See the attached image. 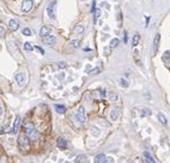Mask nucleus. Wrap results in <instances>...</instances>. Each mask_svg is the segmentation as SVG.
Segmentation results:
<instances>
[{
	"label": "nucleus",
	"mask_w": 170,
	"mask_h": 163,
	"mask_svg": "<svg viewBox=\"0 0 170 163\" xmlns=\"http://www.w3.org/2000/svg\"><path fill=\"white\" fill-rule=\"evenodd\" d=\"M160 40H161V34L156 33L153 40V54L157 53V49H159V46H160Z\"/></svg>",
	"instance_id": "nucleus-7"
},
{
	"label": "nucleus",
	"mask_w": 170,
	"mask_h": 163,
	"mask_svg": "<svg viewBox=\"0 0 170 163\" xmlns=\"http://www.w3.org/2000/svg\"><path fill=\"white\" fill-rule=\"evenodd\" d=\"M54 108H55V112L59 113V114H65L66 113V107L63 104H55Z\"/></svg>",
	"instance_id": "nucleus-16"
},
{
	"label": "nucleus",
	"mask_w": 170,
	"mask_h": 163,
	"mask_svg": "<svg viewBox=\"0 0 170 163\" xmlns=\"http://www.w3.org/2000/svg\"><path fill=\"white\" fill-rule=\"evenodd\" d=\"M33 7V1L32 0H24L22 2V11L23 13H29Z\"/></svg>",
	"instance_id": "nucleus-6"
},
{
	"label": "nucleus",
	"mask_w": 170,
	"mask_h": 163,
	"mask_svg": "<svg viewBox=\"0 0 170 163\" xmlns=\"http://www.w3.org/2000/svg\"><path fill=\"white\" fill-rule=\"evenodd\" d=\"M5 33H6V30H5V28L2 27V25H0V38H2V37L5 36Z\"/></svg>",
	"instance_id": "nucleus-28"
},
{
	"label": "nucleus",
	"mask_w": 170,
	"mask_h": 163,
	"mask_svg": "<svg viewBox=\"0 0 170 163\" xmlns=\"http://www.w3.org/2000/svg\"><path fill=\"white\" fill-rule=\"evenodd\" d=\"M85 161H86V156L85 155H79L76 158V160H75V163H84Z\"/></svg>",
	"instance_id": "nucleus-19"
},
{
	"label": "nucleus",
	"mask_w": 170,
	"mask_h": 163,
	"mask_svg": "<svg viewBox=\"0 0 170 163\" xmlns=\"http://www.w3.org/2000/svg\"><path fill=\"white\" fill-rule=\"evenodd\" d=\"M57 146H59V148H61V149H66L68 146V144L63 138H59L57 139Z\"/></svg>",
	"instance_id": "nucleus-15"
},
{
	"label": "nucleus",
	"mask_w": 170,
	"mask_h": 163,
	"mask_svg": "<svg viewBox=\"0 0 170 163\" xmlns=\"http://www.w3.org/2000/svg\"><path fill=\"white\" fill-rule=\"evenodd\" d=\"M139 42H140V36H139V33H136L133 37H132V46H133V47L138 46Z\"/></svg>",
	"instance_id": "nucleus-17"
},
{
	"label": "nucleus",
	"mask_w": 170,
	"mask_h": 163,
	"mask_svg": "<svg viewBox=\"0 0 170 163\" xmlns=\"http://www.w3.org/2000/svg\"><path fill=\"white\" fill-rule=\"evenodd\" d=\"M23 48H24L25 51H28V52H31L33 49L32 45H31L30 43H24V45H23Z\"/></svg>",
	"instance_id": "nucleus-22"
},
{
	"label": "nucleus",
	"mask_w": 170,
	"mask_h": 163,
	"mask_svg": "<svg viewBox=\"0 0 170 163\" xmlns=\"http://www.w3.org/2000/svg\"><path fill=\"white\" fill-rule=\"evenodd\" d=\"M100 9L99 8H97L96 10H94V23H97V21H98V19H99L100 17Z\"/></svg>",
	"instance_id": "nucleus-23"
},
{
	"label": "nucleus",
	"mask_w": 170,
	"mask_h": 163,
	"mask_svg": "<svg viewBox=\"0 0 170 163\" xmlns=\"http://www.w3.org/2000/svg\"><path fill=\"white\" fill-rule=\"evenodd\" d=\"M116 99H117V95L114 94V93H112V94H110V100H112V101H115Z\"/></svg>",
	"instance_id": "nucleus-34"
},
{
	"label": "nucleus",
	"mask_w": 170,
	"mask_h": 163,
	"mask_svg": "<svg viewBox=\"0 0 170 163\" xmlns=\"http://www.w3.org/2000/svg\"><path fill=\"white\" fill-rule=\"evenodd\" d=\"M148 22H149V17H148V16H146V25L148 24Z\"/></svg>",
	"instance_id": "nucleus-39"
},
{
	"label": "nucleus",
	"mask_w": 170,
	"mask_h": 163,
	"mask_svg": "<svg viewBox=\"0 0 170 163\" xmlns=\"http://www.w3.org/2000/svg\"><path fill=\"white\" fill-rule=\"evenodd\" d=\"M55 8H56V0L50 2V5L47 6V15L51 20H55L56 14H55Z\"/></svg>",
	"instance_id": "nucleus-4"
},
{
	"label": "nucleus",
	"mask_w": 170,
	"mask_h": 163,
	"mask_svg": "<svg viewBox=\"0 0 170 163\" xmlns=\"http://www.w3.org/2000/svg\"><path fill=\"white\" fill-rule=\"evenodd\" d=\"M51 32H52V29L50 27H47V25H44V27H42V29H40V36L43 38L46 36H50Z\"/></svg>",
	"instance_id": "nucleus-10"
},
{
	"label": "nucleus",
	"mask_w": 170,
	"mask_h": 163,
	"mask_svg": "<svg viewBox=\"0 0 170 163\" xmlns=\"http://www.w3.org/2000/svg\"><path fill=\"white\" fill-rule=\"evenodd\" d=\"M82 1H84V0H82Z\"/></svg>",
	"instance_id": "nucleus-41"
},
{
	"label": "nucleus",
	"mask_w": 170,
	"mask_h": 163,
	"mask_svg": "<svg viewBox=\"0 0 170 163\" xmlns=\"http://www.w3.org/2000/svg\"><path fill=\"white\" fill-rule=\"evenodd\" d=\"M100 94H101L102 98H105L106 97V91H105V90H101V91H100Z\"/></svg>",
	"instance_id": "nucleus-35"
},
{
	"label": "nucleus",
	"mask_w": 170,
	"mask_h": 163,
	"mask_svg": "<svg viewBox=\"0 0 170 163\" xmlns=\"http://www.w3.org/2000/svg\"><path fill=\"white\" fill-rule=\"evenodd\" d=\"M75 118L78 121V123L84 124L86 122V114H85V109L83 106H79L78 109H77L76 114H75Z\"/></svg>",
	"instance_id": "nucleus-3"
},
{
	"label": "nucleus",
	"mask_w": 170,
	"mask_h": 163,
	"mask_svg": "<svg viewBox=\"0 0 170 163\" xmlns=\"http://www.w3.org/2000/svg\"><path fill=\"white\" fill-rule=\"evenodd\" d=\"M74 31L76 33H83L84 32V27H82V25H78V27H76L74 29Z\"/></svg>",
	"instance_id": "nucleus-24"
},
{
	"label": "nucleus",
	"mask_w": 170,
	"mask_h": 163,
	"mask_svg": "<svg viewBox=\"0 0 170 163\" xmlns=\"http://www.w3.org/2000/svg\"><path fill=\"white\" fill-rule=\"evenodd\" d=\"M96 0H93V2H92V7H91V13H94V10H96Z\"/></svg>",
	"instance_id": "nucleus-32"
},
{
	"label": "nucleus",
	"mask_w": 170,
	"mask_h": 163,
	"mask_svg": "<svg viewBox=\"0 0 170 163\" xmlns=\"http://www.w3.org/2000/svg\"><path fill=\"white\" fill-rule=\"evenodd\" d=\"M8 24H9V29L11 31H16L17 29H19V22L15 21L14 19H10L9 22H8Z\"/></svg>",
	"instance_id": "nucleus-11"
},
{
	"label": "nucleus",
	"mask_w": 170,
	"mask_h": 163,
	"mask_svg": "<svg viewBox=\"0 0 170 163\" xmlns=\"http://www.w3.org/2000/svg\"><path fill=\"white\" fill-rule=\"evenodd\" d=\"M100 71H101V69H100V68H94V69H92V70L90 71V74L91 75H97V74H99Z\"/></svg>",
	"instance_id": "nucleus-27"
},
{
	"label": "nucleus",
	"mask_w": 170,
	"mask_h": 163,
	"mask_svg": "<svg viewBox=\"0 0 170 163\" xmlns=\"http://www.w3.org/2000/svg\"><path fill=\"white\" fill-rule=\"evenodd\" d=\"M128 42V37H126V32L124 33V43H126Z\"/></svg>",
	"instance_id": "nucleus-38"
},
{
	"label": "nucleus",
	"mask_w": 170,
	"mask_h": 163,
	"mask_svg": "<svg viewBox=\"0 0 170 163\" xmlns=\"http://www.w3.org/2000/svg\"><path fill=\"white\" fill-rule=\"evenodd\" d=\"M19 146L22 150L29 149V137L25 133H22L19 136Z\"/></svg>",
	"instance_id": "nucleus-2"
},
{
	"label": "nucleus",
	"mask_w": 170,
	"mask_h": 163,
	"mask_svg": "<svg viewBox=\"0 0 170 163\" xmlns=\"http://www.w3.org/2000/svg\"><path fill=\"white\" fill-rule=\"evenodd\" d=\"M24 131H25V135H27L29 137V139H31V140H37V139L39 138L38 132H36L34 125H33V123H31V122H28V123L24 125Z\"/></svg>",
	"instance_id": "nucleus-1"
},
{
	"label": "nucleus",
	"mask_w": 170,
	"mask_h": 163,
	"mask_svg": "<svg viewBox=\"0 0 170 163\" xmlns=\"http://www.w3.org/2000/svg\"><path fill=\"white\" fill-rule=\"evenodd\" d=\"M43 42H44V44H46L47 46H53V45H55V43H56V38L54 36H46L43 38Z\"/></svg>",
	"instance_id": "nucleus-8"
},
{
	"label": "nucleus",
	"mask_w": 170,
	"mask_h": 163,
	"mask_svg": "<svg viewBox=\"0 0 170 163\" xmlns=\"http://www.w3.org/2000/svg\"><path fill=\"white\" fill-rule=\"evenodd\" d=\"M120 116V112H119V108H114L113 110L110 112V120L112 121H116Z\"/></svg>",
	"instance_id": "nucleus-14"
},
{
	"label": "nucleus",
	"mask_w": 170,
	"mask_h": 163,
	"mask_svg": "<svg viewBox=\"0 0 170 163\" xmlns=\"http://www.w3.org/2000/svg\"><path fill=\"white\" fill-rule=\"evenodd\" d=\"M15 82L20 87L24 86L25 82H27V75H25L24 72H17L15 75Z\"/></svg>",
	"instance_id": "nucleus-5"
},
{
	"label": "nucleus",
	"mask_w": 170,
	"mask_h": 163,
	"mask_svg": "<svg viewBox=\"0 0 170 163\" xmlns=\"http://www.w3.org/2000/svg\"><path fill=\"white\" fill-rule=\"evenodd\" d=\"M2 113H4V109H2V106L0 103V116H2Z\"/></svg>",
	"instance_id": "nucleus-36"
},
{
	"label": "nucleus",
	"mask_w": 170,
	"mask_h": 163,
	"mask_svg": "<svg viewBox=\"0 0 170 163\" xmlns=\"http://www.w3.org/2000/svg\"><path fill=\"white\" fill-rule=\"evenodd\" d=\"M119 44H120V40L117 39V38L112 39V40H110V47H112V48L117 47V46H119Z\"/></svg>",
	"instance_id": "nucleus-20"
},
{
	"label": "nucleus",
	"mask_w": 170,
	"mask_h": 163,
	"mask_svg": "<svg viewBox=\"0 0 170 163\" xmlns=\"http://www.w3.org/2000/svg\"><path fill=\"white\" fill-rule=\"evenodd\" d=\"M21 121H22V118H21V116H19L17 115L16 117H15V121H14V125H13V133H17V131H19V127H20V125H21Z\"/></svg>",
	"instance_id": "nucleus-9"
},
{
	"label": "nucleus",
	"mask_w": 170,
	"mask_h": 163,
	"mask_svg": "<svg viewBox=\"0 0 170 163\" xmlns=\"http://www.w3.org/2000/svg\"><path fill=\"white\" fill-rule=\"evenodd\" d=\"M143 113H144L145 115H152V112H151L149 109H147V108H144V109H143Z\"/></svg>",
	"instance_id": "nucleus-30"
},
{
	"label": "nucleus",
	"mask_w": 170,
	"mask_h": 163,
	"mask_svg": "<svg viewBox=\"0 0 170 163\" xmlns=\"http://www.w3.org/2000/svg\"><path fill=\"white\" fill-rule=\"evenodd\" d=\"M91 133L93 135L94 137H98L100 135V130L99 129H97V126H92V129H91Z\"/></svg>",
	"instance_id": "nucleus-21"
},
{
	"label": "nucleus",
	"mask_w": 170,
	"mask_h": 163,
	"mask_svg": "<svg viewBox=\"0 0 170 163\" xmlns=\"http://www.w3.org/2000/svg\"><path fill=\"white\" fill-rule=\"evenodd\" d=\"M143 155H144V158H145V160H146V163H156V162H155V160L153 159V156H152L148 152H144Z\"/></svg>",
	"instance_id": "nucleus-13"
},
{
	"label": "nucleus",
	"mask_w": 170,
	"mask_h": 163,
	"mask_svg": "<svg viewBox=\"0 0 170 163\" xmlns=\"http://www.w3.org/2000/svg\"><path fill=\"white\" fill-rule=\"evenodd\" d=\"M106 162V155L105 154H98L94 158V163H105Z\"/></svg>",
	"instance_id": "nucleus-12"
},
{
	"label": "nucleus",
	"mask_w": 170,
	"mask_h": 163,
	"mask_svg": "<svg viewBox=\"0 0 170 163\" xmlns=\"http://www.w3.org/2000/svg\"><path fill=\"white\" fill-rule=\"evenodd\" d=\"M79 44H80L79 40H73V42H71V45H73L74 47H79Z\"/></svg>",
	"instance_id": "nucleus-29"
},
{
	"label": "nucleus",
	"mask_w": 170,
	"mask_h": 163,
	"mask_svg": "<svg viewBox=\"0 0 170 163\" xmlns=\"http://www.w3.org/2000/svg\"><path fill=\"white\" fill-rule=\"evenodd\" d=\"M22 32H23V34H24V36H31V30L29 28H24L22 30Z\"/></svg>",
	"instance_id": "nucleus-26"
},
{
	"label": "nucleus",
	"mask_w": 170,
	"mask_h": 163,
	"mask_svg": "<svg viewBox=\"0 0 170 163\" xmlns=\"http://www.w3.org/2000/svg\"><path fill=\"white\" fill-rule=\"evenodd\" d=\"M37 49H38V51L40 52V53H42V54H44V49H43V48H40V47H37Z\"/></svg>",
	"instance_id": "nucleus-37"
},
{
	"label": "nucleus",
	"mask_w": 170,
	"mask_h": 163,
	"mask_svg": "<svg viewBox=\"0 0 170 163\" xmlns=\"http://www.w3.org/2000/svg\"><path fill=\"white\" fill-rule=\"evenodd\" d=\"M157 118H159V121H160L162 124H165V125L168 124V120H167L166 116L163 115L162 113H159V114H157Z\"/></svg>",
	"instance_id": "nucleus-18"
},
{
	"label": "nucleus",
	"mask_w": 170,
	"mask_h": 163,
	"mask_svg": "<svg viewBox=\"0 0 170 163\" xmlns=\"http://www.w3.org/2000/svg\"><path fill=\"white\" fill-rule=\"evenodd\" d=\"M105 53H109V48H105Z\"/></svg>",
	"instance_id": "nucleus-40"
},
{
	"label": "nucleus",
	"mask_w": 170,
	"mask_h": 163,
	"mask_svg": "<svg viewBox=\"0 0 170 163\" xmlns=\"http://www.w3.org/2000/svg\"><path fill=\"white\" fill-rule=\"evenodd\" d=\"M8 131H9V126H4V129H1L0 130V133H4V132H8Z\"/></svg>",
	"instance_id": "nucleus-33"
},
{
	"label": "nucleus",
	"mask_w": 170,
	"mask_h": 163,
	"mask_svg": "<svg viewBox=\"0 0 170 163\" xmlns=\"http://www.w3.org/2000/svg\"><path fill=\"white\" fill-rule=\"evenodd\" d=\"M57 66H59V68H60V69H65V68H67V65H66V62H60Z\"/></svg>",
	"instance_id": "nucleus-31"
},
{
	"label": "nucleus",
	"mask_w": 170,
	"mask_h": 163,
	"mask_svg": "<svg viewBox=\"0 0 170 163\" xmlns=\"http://www.w3.org/2000/svg\"><path fill=\"white\" fill-rule=\"evenodd\" d=\"M120 83H121V85H122L123 87H128V86H129L128 80L124 79V78H121V79H120Z\"/></svg>",
	"instance_id": "nucleus-25"
}]
</instances>
